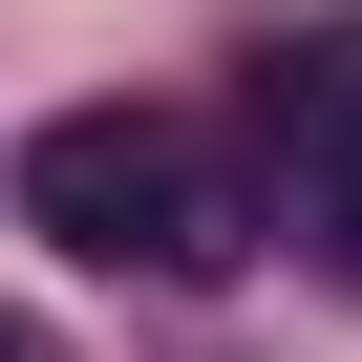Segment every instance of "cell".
Wrapping results in <instances>:
<instances>
[{"mask_svg": "<svg viewBox=\"0 0 362 362\" xmlns=\"http://www.w3.org/2000/svg\"><path fill=\"white\" fill-rule=\"evenodd\" d=\"M22 214L64 256H107V277H170V298H214L256 256V214H235V170H214L192 107H64V128H22Z\"/></svg>", "mask_w": 362, "mask_h": 362, "instance_id": "6da1fadb", "label": "cell"}, {"mask_svg": "<svg viewBox=\"0 0 362 362\" xmlns=\"http://www.w3.org/2000/svg\"><path fill=\"white\" fill-rule=\"evenodd\" d=\"M277 128H298V235H320L341 298H362V22L277 43Z\"/></svg>", "mask_w": 362, "mask_h": 362, "instance_id": "7a4b0ae2", "label": "cell"}, {"mask_svg": "<svg viewBox=\"0 0 362 362\" xmlns=\"http://www.w3.org/2000/svg\"><path fill=\"white\" fill-rule=\"evenodd\" d=\"M0 362H43V320H0Z\"/></svg>", "mask_w": 362, "mask_h": 362, "instance_id": "3957f363", "label": "cell"}]
</instances>
